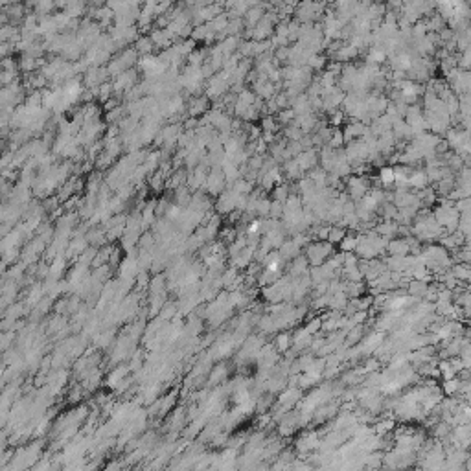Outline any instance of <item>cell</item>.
<instances>
[{
  "label": "cell",
  "instance_id": "obj_1",
  "mask_svg": "<svg viewBox=\"0 0 471 471\" xmlns=\"http://www.w3.org/2000/svg\"><path fill=\"white\" fill-rule=\"evenodd\" d=\"M379 175H381L383 184H392L394 182V169L392 168H383Z\"/></svg>",
  "mask_w": 471,
  "mask_h": 471
},
{
  "label": "cell",
  "instance_id": "obj_2",
  "mask_svg": "<svg viewBox=\"0 0 471 471\" xmlns=\"http://www.w3.org/2000/svg\"><path fill=\"white\" fill-rule=\"evenodd\" d=\"M289 344H291V339L285 333H282V335H278V339H276V348L280 350V352H285V350L289 348Z\"/></svg>",
  "mask_w": 471,
  "mask_h": 471
},
{
  "label": "cell",
  "instance_id": "obj_3",
  "mask_svg": "<svg viewBox=\"0 0 471 471\" xmlns=\"http://www.w3.org/2000/svg\"><path fill=\"white\" fill-rule=\"evenodd\" d=\"M329 234H331V236H329V239H331L333 243H335V241H341V239L344 238V236H342V234H344L342 230H329Z\"/></svg>",
  "mask_w": 471,
  "mask_h": 471
},
{
  "label": "cell",
  "instance_id": "obj_4",
  "mask_svg": "<svg viewBox=\"0 0 471 471\" xmlns=\"http://www.w3.org/2000/svg\"><path fill=\"white\" fill-rule=\"evenodd\" d=\"M355 243H357V241H355L354 238H348L344 243H342V249H344V251H350V249H354L355 247Z\"/></svg>",
  "mask_w": 471,
  "mask_h": 471
},
{
  "label": "cell",
  "instance_id": "obj_5",
  "mask_svg": "<svg viewBox=\"0 0 471 471\" xmlns=\"http://www.w3.org/2000/svg\"><path fill=\"white\" fill-rule=\"evenodd\" d=\"M372 471H388V470H372Z\"/></svg>",
  "mask_w": 471,
  "mask_h": 471
}]
</instances>
